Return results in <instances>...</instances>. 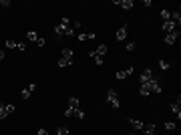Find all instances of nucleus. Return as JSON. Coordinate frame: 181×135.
<instances>
[{"label":"nucleus","mask_w":181,"mask_h":135,"mask_svg":"<svg viewBox=\"0 0 181 135\" xmlns=\"http://www.w3.org/2000/svg\"><path fill=\"white\" fill-rule=\"evenodd\" d=\"M26 39H28V40H32V43H36V39H38V34L34 32V30H28V32H26Z\"/></svg>","instance_id":"17"},{"label":"nucleus","mask_w":181,"mask_h":135,"mask_svg":"<svg viewBox=\"0 0 181 135\" xmlns=\"http://www.w3.org/2000/svg\"><path fill=\"white\" fill-rule=\"evenodd\" d=\"M107 101H109L115 109H119V105H121V103H119V95H117V91H113V89L107 93Z\"/></svg>","instance_id":"3"},{"label":"nucleus","mask_w":181,"mask_h":135,"mask_svg":"<svg viewBox=\"0 0 181 135\" xmlns=\"http://www.w3.org/2000/svg\"><path fill=\"white\" fill-rule=\"evenodd\" d=\"M57 135H71V133H68L67 127H58V129H57Z\"/></svg>","instance_id":"20"},{"label":"nucleus","mask_w":181,"mask_h":135,"mask_svg":"<svg viewBox=\"0 0 181 135\" xmlns=\"http://www.w3.org/2000/svg\"><path fill=\"white\" fill-rule=\"evenodd\" d=\"M121 8H125V10H131L133 8V0H121Z\"/></svg>","instance_id":"14"},{"label":"nucleus","mask_w":181,"mask_h":135,"mask_svg":"<svg viewBox=\"0 0 181 135\" xmlns=\"http://www.w3.org/2000/svg\"><path fill=\"white\" fill-rule=\"evenodd\" d=\"M177 39H179V30H171V32H167V36H165V43H167V44H173Z\"/></svg>","instance_id":"6"},{"label":"nucleus","mask_w":181,"mask_h":135,"mask_svg":"<svg viewBox=\"0 0 181 135\" xmlns=\"http://www.w3.org/2000/svg\"><path fill=\"white\" fill-rule=\"evenodd\" d=\"M16 107L12 105V103H6V105H0V119H4V117H8L10 113H14Z\"/></svg>","instance_id":"2"},{"label":"nucleus","mask_w":181,"mask_h":135,"mask_svg":"<svg viewBox=\"0 0 181 135\" xmlns=\"http://www.w3.org/2000/svg\"><path fill=\"white\" fill-rule=\"evenodd\" d=\"M161 18H163V22H165V20H171V12H169L167 8H163L161 10Z\"/></svg>","instance_id":"16"},{"label":"nucleus","mask_w":181,"mask_h":135,"mask_svg":"<svg viewBox=\"0 0 181 135\" xmlns=\"http://www.w3.org/2000/svg\"><path fill=\"white\" fill-rule=\"evenodd\" d=\"M179 101H181V97H177V103H173V105H171V111L177 115V119H181V103Z\"/></svg>","instance_id":"9"},{"label":"nucleus","mask_w":181,"mask_h":135,"mask_svg":"<svg viewBox=\"0 0 181 135\" xmlns=\"http://www.w3.org/2000/svg\"><path fill=\"white\" fill-rule=\"evenodd\" d=\"M143 87H147V91H149V93H161V83H159L155 77H153L149 83H145Z\"/></svg>","instance_id":"1"},{"label":"nucleus","mask_w":181,"mask_h":135,"mask_svg":"<svg viewBox=\"0 0 181 135\" xmlns=\"http://www.w3.org/2000/svg\"><path fill=\"white\" fill-rule=\"evenodd\" d=\"M34 89H36V85H34V83H30L28 87H26V89H24L22 93H20V99H24V101H26V99H28V97H30V95L34 93Z\"/></svg>","instance_id":"5"},{"label":"nucleus","mask_w":181,"mask_h":135,"mask_svg":"<svg viewBox=\"0 0 181 135\" xmlns=\"http://www.w3.org/2000/svg\"><path fill=\"white\" fill-rule=\"evenodd\" d=\"M72 117H76V119H83V117H85V113H83V109H72Z\"/></svg>","instance_id":"18"},{"label":"nucleus","mask_w":181,"mask_h":135,"mask_svg":"<svg viewBox=\"0 0 181 135\" xmlns=\"http://www.w3.org/2000/svg\"><path fill=\"white\" fill-rule=\"evenodd\" d=\"M139 93H141V95L143 97H147V95H151V93L147 91V87H143V85H141V89H139Z\"/></svg>","instance_id":"23"},{"label":"nucleus","mask_w":181,"mask_h":135,"mask_svg":"<svg viewBox=\"0 0 181 135\" xmlns=\"http://www.w3.org/2000/svg\"><path fill=\"white\" fill-rule=\"evenodd\" d=\"M58 67H61V69H65V67H71V65H68L67 61H65V58H61V61H58Z\"/></svg>","instance_id":"25"},{"label":"nucleus","mask_w":181,"mask_h":135,"mask_svg":"<svg viewBox=\"0 0 181 135\" xmlns=\"http://www.w3.org/2000/svg\"><path fill=\"white\" fill-rule=\"evenodd\" d=\"M131 73H133V69H131V67L125 69V71H117V73H115V79H117V81H123V79L131 77Z\"/></svg>","instance_id":"4"},{"label":"nucleus","mask_w":181,"mask_h":135,"mask_svg":"<svg viewBox=\"0 0 181 135\" xmlns=\"http://www.w3.org/2000/svg\"><path fill=\"white\" fill-rule=\"evenodd\" d=\"M153 79V73H151V69H145L143 73H141V79H139V81H141V85H145V83H149Z\"/></svg>","instance_id":"8"},{"label":"nucleus","mask_w":181,"mask_h":135,"mask_svg":"<svg viewBox=\"0 0 181 135\" xmlns=\"http://www.w3.org/2000/svg\"><path fill=\"white\" fill-rule=\"evenodd\" d=\"M0 6H4V8H8V6H10V0H0Z\"/></svg>","instance_id":"27"},{"label":"nucleus","mask_w":181,"mask_h":135,"mask_svg":"<svg viewBox=\"0 0 181 135\" xmlns=\"http://www.w3.org/2000/svg\"><path fill=\"white\" fill-rule=\"evenodd\" d=\"M129 125L133 127L135 131H143L145 129V123H143V121H139V119H129Z\"/></svg>","instance_id":"7"},{"label":"nucleus","mask_w":181,"mask_h":135,"mask_svg":"<svg viewBox=\"0 0 181 135\" xmlns=\"http://www.w3.org/2000/svg\"><path fill=\"white\" fill-rule=\"evenodd\" d=\"M76 39H79V40H81V43H83V40H89V34H79V36H76Z\"/></svg>","instance_id":"26"},{"label":"nucleus","mask_w":181,"mask_h":135,"mask_svg":"<svg viewBox=\"0 0 181 135\" xmlns=\"http://www.w3.org/2000/svg\"><path fill=\"white\" fill-rule=\"evenodd\" d=\"M2 58H4V53H2V51H0V61H2Z\"/></svg>","instance_id":"33"},{"label":"nucleus","mask_w":181,"mask_h":135,"mask_svg":"<svg viewBox=\"0 0 181 135\" xmlns=\"http://www.w3.org/2000/svg\"><path fill=\"white\" fill-rule=\"evenodd\" d=\"M143 131H145L143 135H157V133H155V131H149V129H143Z\"/></svg>","instance_id":"31"},{"label":"nucleus","mask_w":181,"mask_h":135,"mask_svg":"<svg viewBox=\"0 0 181 135\" xmlns=\"http://www.w3.org/2000/svg\"><path fill=\"white\" fill-rule=\"evenodd\" d=\"M38 135H48V131L46 129H38Z\"/></svg>","instance_id":"32"},{"label":"nucleus","mask_w":181,"mask_h":135,"mask_svg":"<svg viewBox=\"0 0 181 135\" xmlns=\"http://www.w3.org/2000/svg\"><path fill=\"white\" fill-rule=\"evenodd\" d=\"M18 51H26V44H24V43H18Z\"/></svg>","instance_id":"30"},{"label":"nucleus","mask_w":181,"mask_h":135,"mask_svg":"<svg viewBox=\"0 0 181 135\" xmlns=\"http://www.w3.org/2000/svg\"><path fill=\"white\" fill-rule=\"evenodd\" d=\"M65 117H72V109H71V107H67V111H65Z\"/></svg>","instance_id":"29"},{"label":"nucleus","mask_w":181,"mask_h":135,"mask_svg":"<svg viewBox=\"0 0 181 135\" xmlns=\"http://www.w3.org/2000/svg\"><path fill=\"white\" fill-rule=\"evenodd\" d=\"M115 36H117V40H125V39H127V24H125V26H121V28L117 30V34H115Z\"/></svg>","instance_id":"10"},{"label":"nucleus","mask_w":181,"mask_h":135,"mask_svg":"<svg viewBox=\"0 0 181 135\" xmlns=\"http://www.w3.org/2000/svg\"><path fill=\"white\" fill-rule=\"evenodd\" d=\"M68 107H71V109H79V99H76V97H71V99H68Z\"/></svg>","instance_id":"15"},{"label":"nucleus","mask_w":181,"mask_h":135,"mask_svg":"<svg viewBox=\"0 0 181 135\" xmlns=\"http://www.w3.org/2000/svg\"><path fill=\"white\" fill-rule=\"evenodd\" d=\"M44 43H46V40H44V39H40V36L36 39V44H38V47H44Z\"/></svg>","instance_id":"28"},{"label":"nucleus","mask_w":181,"mask_h":135,"mask_svg":"<svg viewBox=\"0 0 181 135\" xmlns=\"http://www.w3.org/2000/svg\"><path fill=\"white\" fill-rule=\"evenodd\" d=\"M165 129L167 131H173V129H175V123H173V121H167V123H165Z\"/></svg>","instance_id":"21"},{"label":"nucleus","mask_w":181,"mask_h":135,"mask_svg":"<svg viewBox=\"0 0 181 135\" xmlns=\"http://www.w3.org/2000/svg\"><path fill=\"white\" fill-rule=\"evenodd\" d=\"M61 58H65L68 65H72V51H71V48H65V51H62V57H61Z\"/></svg>","instance_id":"11"},{"label":"nucleus","mask_w":181,"mask_h":135,"mask_svg":"<svg viewBox=\"0 0 181 135\" xmlns=\"http://www.w3.org/2000/svg\"><path fill=\"white\" fill-rule=\"evenodd\" d=\"M161 28L165 30V32H171V30H175V24H173L171 20H165V22L161 24Z\"/></svg>","instance_id":"12"},{"label":"nucleus","mask_w":181,"mask_h":135,"mask_svg":"<svg viewBox=\"0 0 181 135\" xmlns=\"http://www.w3.org/2000/svg\"><path fill=\"white\" fill-rule=\"evenodd\" d=\"M6 47H8V48H18V43L12 40V39H8V40H6Z\"/></svg>","instance_id":"19"},{"label":"nucleus","mask_w":181,"mask_h":135,"mask_svg":"<svg viewBox=\"0 0 181 135\" xmlns=\"http://www.w3.org/2000/svg\"><path fill=\"white\" fill-rule=\"evenodd\" d=\"M107 48H109L107 44H99V47H97V51H95V54H97V57H103V54L107 53Z\"/></svg>","instance_id":"13"},{"label":"nucleus","mask_w":181,"mask_h":135,"mask_svg":"<svg viewBox=\"0 0 181 135\" xmlns=\"http://www.w3.org/2000/svg\"><path fill=\"white\" fill-rule=\"evenodd\" d=\"M135 47H137V44L131 40V43H127V47H125V48H127V53H129V51H135Z\"/></svg>","instance_id":"24"},{"label":"nucleus","mask_w":181,"mask_h":135,"mask_svg":"<svg viewBox=\"0 0 181 135\" xmlns=\"http://www.w3.org/2000/svg\"><path fill=\"white\" fill-rule=\"evenodd\" d=\"M159 67H161V69H163V71H167V69L171 67V65L167 63V61H159Z\"/></svg>","instance_id":"22"}]
</instances>
